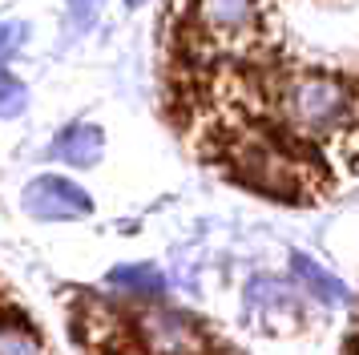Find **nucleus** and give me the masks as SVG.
Wrapping results in <instances>:
<instances>
[{
  "instance_id": "13",
  "label": "nucleus",
  "mask_w": 359,
  "mask_h": 355,
  "mask_svg": "<svg viewBox=\"0 0 359 355\" xmlns=\"http://www.w3.org/2000/svg\"><path fill=\"white\" fill-rule=\"evenodd\" d=\"M130 4H142V0H130Z\"/></svg>"
},
{
  "instance_id": "12",
  "label": "nucleus",
  "mask_w": 359,
  "mask_h": 355,
  "mask_svg": "<svg viewBox=\"0 0 359 355\" xmlns=\"http://www.w3.org/2000/svg\"><path fill=\"white\" fill-rule=\"evenodd\" d=\"M101 355H121V351H114V347H101Z\"/></svg>"
},
{
  "instance_id": "3",
  "label": "nucleus",
  "mask_w": 359,
  "mask_h": 355,
  "mask_svg": "<svg viewBox=\"0 0 359 355\" xmlns=\"http://www.w3.org/2000/svg\"><path fill=\"white\" fill-rule=\"evenodd\" d=\"M20 206L29 218H41V222H73V218L93 214V198L61 174H41L25 186Z\"/></svg>"
},
{
  "instance_id": "11",
  "label": "nucleus",
  "mask_w": 359,
  "mask_h": 355,
  "mask_svg": "<svg viewBox=\"0 0 359 355\" xmlns=\"http://www.w3.org/2000/svg\"><path fill=\"white\" fill-rule=\"evenodd\" d=\"M347 355H359V335L351 339V351H347Z\"/></svg>"
},
{
  "instance_id": "6",
  "label": "nucleus",
  "mask_w": 359,
  "mask_h": 355,
  "mask_svg": "<svg viewBox=\"0 0 359 355\" xmlns=\"http://www.w3.org/2000/svg\"><path fill=\"white\" fill-rule=\"evenodd\" d=\"M101 149H105V133H101V126H89V121L65 126L49 145L53 158L65 161V166H73V170H89V166H97Z\"/></svg>"
},
{
  "instance_id": "8",
  "label": "nucleus",
  "mask_w": 359,
  "mask_h": 355,
  "mask_svg": "<svg viewBox=\"0 0 359 355\" xmlns=\"http://www.w3.org/2000/svg\"><path fill=\"white\" fill-rule=\"evenodd\" d=\"M25 101H29L25 85H20L17 77H8V73L0 69V117H17V113L25 109Z\"/></svg>"
},
{
  "instance_id": "4",
  "label": "nucleus",
  "mask_w": 359,
  "mask_h": 355,
  "mask_svg": "<svg viewBox=\"0 0 359 355\" xmlns=\"http://www.w3.org/2000/svg\"><path fill=\"white\" fill-rule=\"evenodd\" d=\"M291 279L307 299H315V303H323V307H347L351 303V290H347V283H343L339 274H331L327 267H319V262L311 255H303V250L291 255Z\"/></svg>"
},
{
  "instance_id": "5",
  "label": "nucleus",
  "mask_w": 359,
  "mask_h": 355,
  "mask_svg": "<svg viewBox=\"0 0 359 355\" xmlns=\"http://www.w3.org/2000/svg\"><path fill=\"white\" fill-rule=\"evenodd\" d=\"M109 287H114V295L133 299V307H142V303H165L170 283L149 262H126V267H114L109 271Z\"/></svg>"
},
{
  "instance_id": "9",
  "label": "nucleus",
  "mask_w": 359,
  "mask_h": 355,
  "mask_svg": "<svg viewBox=\"0 0 359 355\" xmlns=\"http://www.w3.org/2000/svg\"><path fill=\"white\" fill-rule=\"evenodd\" d=\"M25 36H29V29H25L20 20H8V25H0V65L8 61V57H17V48L25 45Z\"/></svg>"
},
{
  "instance_id": "2",
  "label": "nucleus",
  "mask_w": 359,
  "mask_h": 355,
  "mask_svg": "<svg viewBox=\"0 0 359 355\" xmlns=\"http://www.w3.org/2000/svg\"><path fill=\"white\" fill-rule=\"evenodd\" d=\"M243 307H246V319L259 323V331H275V335L299 331L307 323V295L299 287H291V283L275 279V274L250 279Z\"/></svg>"
},
{
  "instance_id": "1",
  "label": "nucleus",
  "mask_w": 359,
  "mask_h": 355,
  "mask_svg": "<svg viewBox=\"0 0 359 355\" xmlns=\"http://www.w3.org/2000/svg\"><path fill=\"white\" fill-rule=\"evenodd\" d=\"M126 335L137 355H210L214 339L206 323L170 303H142L126 315Z\"/></svg>"
},
{
  "instance_id": "10",
  "label": "nucleus",
  "mask_w": 359,
  "mask_h": 355,
  "mask_svg": "<svg viewBox=\"0 0 359 355\" xmlns=\"http://www.w3.org/2000/svg\"><path fill=\"white\" fill-rule=\"evenodd\" d=\"M101 8V0H69V16L77 20V25H89V16Z\"/></svg>"
},
{
  "instance_id": "7",
  "label": "nucleus",
  "mask_w": 359,
  "mask_h": 355,
  "mask_svg": "<svg viewBox=\"0 0 359 355\" xmlns=\"http://www.w3.org/2000/svg\"><path fill=\"white\" fill-rule=\"evenodd\" d=\"M0 355H45L36 327L4 299H0Z\"/></svg>"
}]
</instances>
